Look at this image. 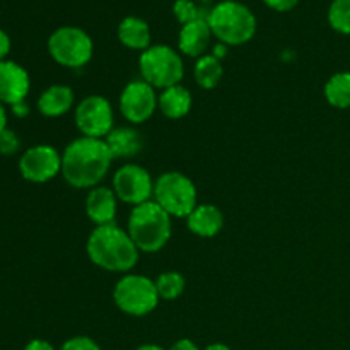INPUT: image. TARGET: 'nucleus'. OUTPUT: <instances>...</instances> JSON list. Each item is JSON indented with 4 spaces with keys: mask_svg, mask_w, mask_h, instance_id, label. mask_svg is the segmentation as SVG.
Segmentation results:
<instances>
[{
    "mask_svg": "<svg viewBox=\"0 0 350 350\" xmlns=\"http://www.w3.org/2000/svg\"><path fill=\"white\" fill-rule=\"evenodd\" d=\"M111 161L106 140L81 137L62 154V174L74 188H94L108 174Z\"/></svg>",
    "mask_w": 350,
    "mask_h": 350,
    "instance_id": "f257e3e1",
    "label": "nucleus"
},
{
    "mask_svg": "<svg viewBox=\"0 0 350 350\" xmlns=\"http://www.w3.org/2000/svg\"><path fill=\"white\" fill-rule=\"evenodd\" d=\"M88 255L108 272H129L139 262V248L129 232L115 224L98 226L88 239Z\"/></svg>",
    "mask_w": 350,
    "mask_h": 350,
    "instance_id": "f03ea898",
    "label": "nucleus"
},
{
    "mask_svg": "<svg viewBox=\"0 0 350 350\" xmlns=\"http://www.w3.org/2000/svg\"><path fill=\"white\" fill-rule=\"evenodd\" d=\"M129 234L140 252H159L171 238V215L156 202L137 205L129 219Z\"/></svg>",
    "mask_w": 350,
    "mask_h": 350,
    "instance_id": "7ed1b4c3",
    "label": "nucleus"
},
{
    "mask_svg": "<svg viewBox=\"0 0 350 350\" xmlns=\"http://www.w3.org/2000/svg\"><path fill=\"white\" fill-rule=\"evenodd\" d=\"M207 21L212 34L217 36L222 44L238 46L248 43L256 33V19L253 12L245 3L236 0H222L212 7Z\"/></svg>",
    "mask_w": 350,
    "mask_h": 350,
    "instance_id": "20e7f679",
    "label": "nucleus"
},
{
    "mask_svg": "<svg viewBox=\"0 0 350 350\" xmlns=\"http://www.w3.org/2000/svg\"><path fill=\"white\" fill-rule=\"evenodd\" d=\"M139 67L144 81L152 88L161 89L178 85L185 74L183 60L167 44H156L142 51Z\"/></svg>",
    "mask_w": 350,
    "mask_h": 350,
    "instance_id": "39448f33",
    "label": "nucleus"
},
{
    "mask_svg": "<svg viewBox=\"0 0 350 350\" xmlns=\"http://www.w3.org/2000/svg\"><path fill=\"white\" fill-rule=\"evenodd\" d=\"M154 197L171 217H188L197 207V188L190 178L171 171L157 178L154 183Z\"/></svg>",
    "mask_w": 350,
    "mask_h": 350,
    "instance_id": "423d86ee",
    "label": "nucleus"
},
{
    "mask_svg": "<svg viewBox=\"0 0 350 350\" xmlns=\"http://www.w3.org/2000/svg\"><path fill=\"white\" fill-rule=\"evenodd\" d=\"M115 304L130 317H146L156 310L159 303L156 282L144 275L122 277L113 291Z\"/></svg>",
    "mask_w": 350,
    "mask_h": 350,
    "instance_id": "0eeeda50",
    "label": "nucleus"
},
{
    "mask_svg": "<svg viewBox=\"0 0 350 350\" xmlns=\"http://www.w3.org/2000/svg\"><path fill=\"white\" fill-rule=\"evenodd\" d=\"M48 51L51 58L64 67H84L92 58V40L81 27H58L48 38Z\"/></svg>",
    "mask_w": 350,
    "mask_h": 350,
    "instance_id": "6e6552de",
    "label": "nucleus"
},
{
    "mask_svg": "<svg viewBox=\"0 0 350 350\" xmlns=\"http://www.w3.org/2000/svg\"><path fill=\"white\" fill-rule=\"evenodd\" d=\"M75 125L84 137L103 139L113 130V108L103 96H88L75 108Z\"/></svg>",
    "mask_w": 350,
    "mask_h": 350,
    "instance_id": "1a4fd4ad",
    "label": "nucleus"
},
{
    "mask_svg": "<svg viewBox=\"0 0 350 350\" xmlns=\"http://www.w3.org/2000/svg\"><path fill=\"white\" fill-rule=\"evenodd\" d=\"M113 191L125 204L137 205L149 202L154 193V183L149 171L139 164H125L116 171L113 178Z\"/></svg>",
    "mask_w": 350,
    "mask_h": 350,
    "instance_id": "9d476101",
    "label": "nucleus"
},
{
    "mask_svg": "<svg viewBox=\"0 0 350 350\" xmlns=\"http://www.w3.org/2000/svg\"><path fill=\"white\" fill-rule=\"evenodd\" d=\"M21 176L31 183H46L62 171V156L55 147L40 144L29 147L19 159Z\"/></svg>",
    "mask_w": 350,
    "mask_h": 350,
    "instance_id": "9b49d317",
    "label": "nucleus"
},
{
    "mask_svg": "<svg viewBox=\"0 0 350 350\" xmlns=\"http://www.w3.org/2000/svg\"><path fill=\"white\" fill-rule=\"evenodd\" d=\"M157 108V96L152 85L146 81H132L125 85L120 96V109L129 122L139 123L147 122Z\"/></svg>",
    "mask_w": 350,
    "mask_h": 350,
    "instance_id": "f8f14e48",
    "label": "nucleus"
},
{
    "mask_svg": "<svg viewBox=\"0 0 350 350\" xmlns=\"http://www.w3.org/2000/svg\"><path fill=\"white\" fill-rule=\"evenodd\" d=\"M29 88V74L23 65L12 60L0 62V103L12 106L26 101Z\"/></svg>",
    "mask_w": 350,
    "mask_h": 350,
    "instance_id": "ddd939ff",
    "label": "nucleus"
},
{
    "mask_svg": "<svg viewBox=\"0 0 350 350\" xmlns=\"http://www.w3.org/2000/svg\"><path fill=\"white\" fill-rule=\"evenodd\" d=\"M116 193L106 187H94L85 198V212L94 224H115Z\"/></svg>",
    "mask_w": 350,
    "mask_h": 350,
    "instance_id": "4468645a",
    "label": "nucleus"
},
{
    "mask_svg": "<svg viewBox=\"0 0 350 350\" xmlns=\"http://www.w3.org/2000/svg\"><path fill=\"white\" fill-rule=\"evenodd\" d=\"M212 29L208 26L207 19L193 21V23L183 24L178 36V46L188 57H204V51L207 50L208 41H211Z\"/></svg>",
    "mask_w": 350,
    "mask_h": 350,
    "instance_id": "2eb2a0df",
    "label": "nucleus"
},
{
    "mask_svg": "<svg viewBox=\"0 0 350 350\" xmlns=\"http://www.w3.org/2000/svg\"><path fill=\"white\" fill-rule=\"evenodd\" d=\"M187 221L190 231L200 238H214L221 232L222 226H224L222 212L208 204L197 205L195 211L187 217Z\"/></svg>",
    "mask_w": 350,
    "mask_h": 350,
    "instance_id": "dca6fc26",
    "label": "nucleus"
},
{
    "mask_svg": "<svg viewBox=\"0 0 350 350\" xmlns=\"http://www.w3.org/2000/svg\"><path fill=\"white\" fill-rule=\"evenodd\" d=\"M74 105V91L68 85L55 84L50 85L46 91L38 99V109L41 115L57 118V116L65 115Z\"/></svg>",
    "mask_w": 350,
    "mask_h": 350,
    "instance_id": "f3484780",
    "label": "nucleus"
},
{
    "mask_svg": "<svg viewBox=\"0 0 350 350\" xmlns=\"http://www.w3.org/2000/svg\"><path fill=\"white\" fill-rule=\"evenodd\" d=\"M105 140L108 144L113 159L115 157L129 159V157L140 154V150H142V137H140V133L133 129H126V126H123V129H113L106 135Z\"/></svg>",
    "mask_w": 350,
    "mask_h": 350,
    "instance_id": "a211bd4d",
    "label": "nucleus"
},
{
    "mask_svg": "<svg viewBox=\"0 0 350 350\" xmlns=\"http://www.w3.org/2000/svg\"><path fill=\"white\" fill-rule=\"evenodd\" d=\"M118 40L132 50L146 51L150 46V27L144 19L129 16L120 23Z\"/></svg>",
    "mask_w": 350,
    "mask_h": 350,
    "instance_id": "6ab92c4d",
    "label": "nucleus"
},
{
    "mask_svg": "<svg viewBox=\"0 0 350 350\" xmlns=\"http://www.w3.org/2000/svg\"><path fill=\"white\" fill-rule=\"evenodd\" d=\"M157 106L167 118H183L191 108V96L183 85H173V88L164 89L163 94L157 98Z\"/></svg>",
    "mask_w": 350,
    "mask_h": 350,
    "instance_id": "aec40b11",
    "label": "nucleus"
},
{
    "mask_svg": "<svg viewBox=\"0 0 350 350\" xmlns=\"http://www.w3.org/2000/svg\"><path fill=\"white\" fill-rule=\"evenodd\" d=\"M325 98L334 108H350V72H340L330 77L325 85Z\"/></svg>",
    "mask_w": 350,
    "mask_h": 350,
    "instance_id": "412c9836",
    "label": "nucleus"
},
{
    "mask_svg": "<svg viewBox=\"0 0 350 350\" xmlns=\"http://www.w3.org/2000/svg\"><path fill=\"white\" fill-rule=\"evenodd\" d=\"M222 74L224 72H222L221 60L214 55H204L195 65V81L204 89H214L221 82Z\"/></svg>",
    "mask_w": 350,
    "mask_h": 350,
    "instance_id": "4be33fe9",
    "label": "nucleus"
},
{
    "mask_svg": "<svg viewBox=\"0 0 350 350\" xmlns=\"http://www.w3.org/2000/svg\"><path fill=\"white\" fill-rule=\"evenodd\" d=\"M156 289L159 294V299L174 301L183 294L185 279L178 272H164L157 277Z\"/></svg>",
    "mask_w": 350,
    "mask_h": 350,
    "instance_id": "5701e85b",
    "label": "nucleus"
},
{
    "mask_svg": "<svg viewBox=\"0 0 350 350\" xmlns=\"http://www.w3.org/2000/svg\"><path fill=\"white\" fill-rule=\"evenodd\" d=\"M328 23L338 33L350 34V0H334L330 3Z\"/></svg>",
    "mask_w": 350,
    "mask_h": 350,
    "instance_id": "b1692460",
    "label": "nucleus"
},
{
    "mask_svg": "<svg viewBox=\"0 0 350 350\" xmlns=\"http://www.w3.org/2000/svg\"><path fill=\"white\" fill-rule=\"evenodd\" d=\"M174 16L180 19L181 24H188L193 23V21H200V19H207L208 14H205L204 9L193 3L191 0H176L174 2Z\"/></svg>",
    "mask_w": 350,
    "mask_h": 350,
    "instance_id": "393cba45",
    "label": "nucleus"
},
{
    "mask_svg": "<svg viewBox=\"0 0 350 350\" xmlns=\"http://www.w3.org/2000/svg\"><path fill=\"white\" fill-rule=\"evenodd\" d=\"M21 149V140L14 130L5 129L0 132V154L2 156H14Z\"/></svg>",
    "mask_w": 350,
    "mask_h": 350,
    "instance_id": "a878e982",
    "label": "nucleus"
},
{
    "mask_svg": "<svg viewBox=\"0 0 350 350\" xmlns=\"http://www.w3.org/2000/svg\"><path fill=\"white\" fill-rule=\"evenodd\" d=\"M58 350H101L92 338L89 337H74L68 338Z\"/></svg>",
    "mask_w": 350,
    "mask_h": 350,
    "instance_id": "bb28decb",
    "label": "nucleus"
},
{
    "mask_svg": "<svg viewBox=\"0 0 350 350\" xmlns=\"http://www.w3.org/2000/svg\"><path fill=\"white\" fill-rule=\"evenodd\" d=\"M263 2L277 12H287V10H293L299 3V0H263Z\"/></svg>",
    "mask_w": 350,
    "mask_h": 350,
    "instance_id": "cd10ccee",
    "label": "nucleus"
},
{
    "mask_svg": "<svg viewBox=\"0 0 350 350\" xmlns=\"http://www.w3.org/2000/svg\"><path fill=\"white\" fill-rule=\"evenodd\" d=\"M10 51V38L3 29H0V62L5 60Z\"/></svg>",
    "mask_w": 350,
    "mask_h": 350,
    "instance_id": "c85d7f7f",
    "label": "nucleus"
},
{
    "mask_svg": "<svg viewBox=\"0 0 350 350\" xmlns=\"http://www.w3.org/2000/svg\"><path fill=\"white\" fill-rule=\"evenodd\" d=\"M24 350H57V349H55L50 342L41 340V338H34V340H31L29 344L24 347Z\"/></svg>",
    "mask_w": 350,
    "mask_h": 350,
    "instance_id": "c756f323",
    "label": "nucleus"
},
{
    "mask_svg": "<svg viewBox=\"0 0 350 350\" xmlns=\"http://www.w3.org/2000/svg\"><path fill=\"white\" fill-rule=\"evenodd\" d=\"M10 108H12L14 116H17V118H24V116L29 115V106H27L26 101L16 103V105H12Z\"/></svg>",
    "mask_w": 350,
    "mask_h": 350,
    "instance_id": "7c9ffc66",
    "label": "nucleus"
},
{
    "mask_svg": "<svg viewBox=\"0 0 350 350\" xmlns=\"http://www.w3.org/2000/svg\"><path fill=\"white\" fill-rule=\"evenodd\" d=\"M170 350H200V349L197 347V344L188 340V338H181V340H178Z\"/></svg>",
    "mask_w": 350,
    "mask_h": 350,
    "instance_id": "2f4dec72",
    "label": "nucleus"
},
{
    "mask_svg": "<svg viewBox=\"0 0 350 350\" xmlns=\"http://www.w3.org/2000/svg\"><path fill=\"white\" fill-rule=\"evenodd\" d=\"M7 129V109L3 103H0V132Z\"/></svg>",
    "mask_w": 350,
    "mask_h": 350,
    "instance_id": "473e14b6",
    "label": "nucleus"
},
{
    "mask_svg": "<svg viewBox=\"0 0 350 350\" xmlns=\"http://www.w3.org/2000/svg\"><path fill=\"white\" fill-rule=\"evenodd\" d=\"M205 350H231L228 347V345H224V344H211V345H207V347H205Z\"/></svg>",
    "mask_w": 350,
    "mask_h": 350,
    "instance_id": "72a5a7b5",
    "label": "nucleus"
},
{
    "mask_svg": "<svg viewBox=\"0 0 350 350\" xmlns=\"http://www.w3.org/2000/svg\"><path fill=\"white\" fill-rule=\"evenodd\" d=\"M214 57H217L219 60H221V57H224V53H226V48H224V44H219V46H215V50H214Z\"/></svg>",
    "mask_w": 350,
    "mask_h": 350,
    "instance_id": "f704fd0d",
    "label": "nucleus"
},
{
    "mask_svg": "<svg viewBox=\"0 0 350 350\" xmlns=\"http://www.w3.org/2000/svg\"><path fill=\"white\" fill-rule=\"evenodd\" d=\"M137 350H164V349L159 347V345H156V344H144V345H140Z\"/></svg>",
    "mask_w": 350,
    "mask_h": 350,
    "instance_id": "c9c22d12",
    "label": "nucleus"
}]
</instances>
